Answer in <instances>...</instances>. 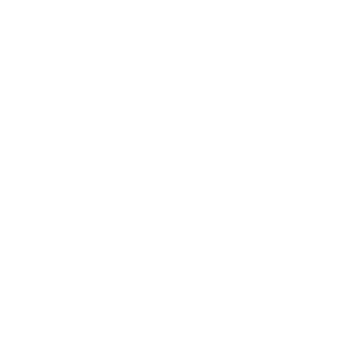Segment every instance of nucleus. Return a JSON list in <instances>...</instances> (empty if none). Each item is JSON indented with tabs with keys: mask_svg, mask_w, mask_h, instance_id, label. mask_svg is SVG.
<instances>
[]
</instances>
